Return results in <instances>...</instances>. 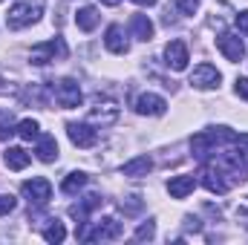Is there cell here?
I'll return each mask as SVG.
<instances>
[{
  "label": "cell",
  "mask_w": 248,
  "mask_h": 245,
  "mask_svg": "<svg viewBox=\"0 0 248 245\" xmlns=\"http://www.w3.org/2000/svg\"><path fill=\"white\" fill-rule=\"evenodd\" d=\"M44 6H46V0H17V3L9 9V15H6V26L15 29V32L32 26V23L44 15Z\"/></svg>",
  "instance_id": "6da1fadb"
},
{
  "label": "cell",
  "mask_w": 248,
  "mask_h": 245,
  "mask_svg": "<svg viewBox=\"0 0 248 245\" xmlns=\"http://www.w3.org/2000/svg\"><path fill=\"white\" fill-rule=\"evenodd\" d=\"M75 237H78L81 243H93V240H116V237H122V222H119V219L81 222V228L75 231Z\"/></svg>",
  "instance_id": "7a4b0ae2"
},
{
  "label": "cell",
  "mask_w": 248,
  "mask_h": 245,
  "mask_svg": "<svg viewBox=\"0 0 248 245\" xmlns=\"http://www.w3.org/2000/svg\"><path fill=\"white\" fill-rule=\"evenodd\" d=\"M66 44H63V38H55V41H44V44H38V46H32V52H29V61L35 63V66H46L49 61H63L66 58Z\"/></svg>",
  "instance_id": "3957f363"
},
{
  "label": "cell",
  "mask_w": 248,
  "mask_h": 245,
  "mask_svg": "<svg viewBox=\"0 0 248 245\" xmlns=\"http://www.w3.org/2000/svg\"><path fill=\"white\" fill-rule=\"evenodd\" d=\"M52 95H55L58 107H63V110L81 107V101H84V92H81L78 81H72V78H63V81H58V84L52 87Z\"/></svg>",
  "instance_id": "277c9868"
},
{
  "label": "cell",
  "mask_w": 248,
  "mask_h": 245,
  "mask_svg": "<svg viewBox=\"0 0 248 245\" xmlns=\"http://www.w3.org/2000/svg\"><path fill=\"white\" fill-rule=\"evenodd\" d=\"M20 190H23V196L29 199V205H35V208H44V205L52 199V184H49V179H44V176L26 179V182L20 184Z\"/></svg>",
  "instance_id": "5b68a950"
},
{
  "label": "cell",
  "mask_w": 248,
  "mask_h": 245,
  "mask_svg": "<svg viewBox=\"0 0 248 245\" xmlns=\"http://www.w3.org/2000/svg\"><path fill=\"white\" fill-rule=\"evenodd\" d=\"M219 81H222V75L214 63H199L190 72V87H196V90H217Z\"/></svg>",
  "instance_id": "8992f818"
},
{
  "label": "cell",
  "mask_w": 248,
  "mask_h": 245,
  "mask_svg": "<svg viewBox=\"0 0 248 245\" xmlns=\"http://www.w3.org/2000/svg\"><path fill=\"white\" fill-rule=\"evenodd\" d=\"M217 49H219L231 63H240L246 58V44H243V38L234 35V32H222V35L217 38Z\"/></svg>",
  "instance_id": "52a82bcc"
},
{
  "label": "cell",
  "mask_w": 248,
  "mask_h": 245,
  "mask_svg": "<svg viewBox=\"0 0 248 245\" xmlns=\"http://www.w3.org/2000/svg\"><path fill=\"white\" fill-rule=\"evenodd\" d=\"M66 136H69V141L75 147H84V150L98 141V133L93 130V124H84V122H69L66 124Z\"/></svg>",
  "instance_id": "ba28073f"
},
{
  "label": "cell",
  "mask_w": 248,
  "mask_h": 245,
  "mask_svg": "<svg viewBox=\"0 0 248 245\" xmlns=\"http://www.w3.org/2000/svg\"><path fill=\"white\" fill-rule=\"evenodd\" d=\"M187 61H190V52H187L185 41H170L165 46V63L173 69V72H185Z\"/></svg>",
  "instance_id": "9c48e42d"
},
{
  "label": "cell",
  "mask_w": 248,
  "mask_h": 245,
  "mask_svg": "<svg viewBox=\"0 0 248 245\" xmlns=\"http://www.w3.org/2000/svg\"><path fill=\"white\" fill-rule=\"evenodd\" d=\"M165 110H168V101L156 92H141L136 98V113L139 116H153L156 119V116H165Z\"/></svg>",
  "instance_id": "30bf717a"
},
{
  "label": "cell",
  "mask_w": 248,
  "mask_h": 245,
  "mask_svg": "<svg viewBox=\"0 0 248 245\" xmlns=\"http://www.w3.org/2000/svg\"><path fill=\"white\" fill-rule=\"evenodd\" d=\"M116 116H119V107H116V101H101V98H95V107L90 110V122L93 124H101V127H107V124L116 122Z\"/></svg>",
  "instance_id": "8fae6325"
},
{
  "label": "cell",
  "mask_w": 248,
  "mask_h": 245,
  "mask_svg": "<svg viewBox=\"0 0 248 245\" xmlns=\"http://www.w3.org/2000/svg\"><path fill=\"white\" fill-rule=\"evenodd\" d=\"M104 46H107L113 55H124V52L130 49V44H127V38H124V29L119 23L107 26V32H104Z\"/></svg>",
  "instance_id": "7c38bea8"
},
{
  "label": "cell",
  "mask_w": 248,
  "mask_h": 245,
  "mask_svg": "<svg viewBox=\"0 0 248 245\" xmlns=\"http://www.w3.org/2000/svg\"><path fill=\"white\" fill-rule=\"evenodd\" d=\"M35 141H38V144H35V153H38V159H41V162H46V165H52V162L58 159V141H55V136H49V133H41Z\"/></svg>",
  "instance_id": "4fadbf2b"
},
{
  "label": "cell",
  "mask_w": 248,
  "mask_h": 245,
  "mask_svg": "<svg viewBox=\"0 0 248 245\" xmlns=\"http://www.w3.org/2000/svg\"><path fill=\"white\" fill-rule=\"evenodd\" d=\"M193 187H196V176L182 173V176H173V179L168 182V193H170L173 199H185L187 193H193Z\"/></svg>",
  "instance_id": "5bb4252c"
},
{
  "label": "cell",
  "mask_w": 248,
  "mask_h": 245,
  "mask_svg": "<svg viewBox=\"0 0 248 245\" xmlns=\"http://www.w3.org/2000/svg\"><path fill=\"white\" fill-rule=\"evenodd\" d=\"M202 184H205L211 193H225V190H228V179H225L222 170H217L214 165H208V168L202 170Z\"/></svg>",
  "instance_id": "9a60e30c"
},
{
  "label": "cell",
  "mask_w": 248,
  "mask_h": 245,
  "mask_svg": "<svg viewBox=\"0 0 248 245\" xmlns=\"http://www.w3.org/2000/svg\"><path fill=\"white\" fill-rule=\"evenodd\" d=\"M153 20L147 17V15H133L130 17V35L133 38H139V41H150L153 38Z\"/></svg>",
  "instance_id": "2e32d148"
},
{
  "label": "cell",
  "mask_w": 248,
  "mask_h": 245,
  "mask_svg": "<svg viewBox=\"0 0 248 245\" xmlns=\"http://www.w3.org/2000/svg\"><path fill=\"white\" fill-rule=\"evenodd\" d=\"M150 170H153V162H150V156H136V159L124 162V168H122V173H124V176H130V179L147 176Z\"/></svg>",
  "instance_id": "e0dca14e"
},
{
  "label": "cell",
  "mask_w": 248,
  "mask_h": 245,
  "mask_svg": "<svg viewBox=\"0 0 248 245\" xmlns=\"http://www.w3.org/2000/svg\"><path fill=\"white\" fill-rule=\"evenodd\" d=\"M29 162H32V156H29L23 147H9V150L3 153V165H6L9 170H23Z\"/></svg>",
  "instance_id": "ac0fdd59"
},
{
  "label": "cell",
  "mask_w": 248,
  "mask_h": 245,
  "mask_svg": "<svg viewBox=\"0 0 248 245\" xmlns=\"http://www.w3.org/2000/svg\"><path fill=\"white\" fill-rule=\"evenodd\" d=\"M98 20H101V15H98L93 6H84V9H78V15H75V23H78L81 32H93V29L98 26Z\"/></svg>",
  "instance_id": "d6986e66"
},
{
  "label": "cell",
  "mask_w": 248,
  "mask_h": 245,
  "mask_svg": "<svg viewBox=\"0 0 248 245\" xmlns=\"http://www.w3.org/2000/svg\"><path fill=\"white\" fill-rule=\"evenodd\" d=\"M87 184V173H81V170H72V173H66L61 182V190L66 196H72V193H78L81 187Z\"/></svg>",
  "instance_id": "ffe728a7"
},
{
  "label": "cell",
  "mask_w": 248,
  "mask_h": 245,
  "mask_svg": "<svg viewBox=\"0 0 248 245\" xmlns=\"http://www.w3.org/2000/svg\"><path fill=\"white\" fill-rule=\"evenodd\" d=\"M15 133H17V124H15V116H12L9 110H0V141L12 138Z\"/></svg>",
  "instance_id": "44dd1931"
},
{
  "label": "cell",
  "mask_w": 248,
  "mask_h": 245,
  "mask_svg": "<svg viewBox=\"0 0 248 245\" xmlns=\"http://www.w3.org/2000/svg\"><path fill=\"white\" fill-rule=\"evenodd\" d=\"M17 136H20L23 141H32V138L41 136V124L35 122V119H23V122L17 124Z\"/></svg>",
  "instance_id": "7402d4cb"
},
{
  "label": "cell",
  "mask_w": 248,
  "mask_h": 245,
  "mask_svg": "<svg viewBox=\"0 0 248 245\" xmlns=\"http://www.w3.org/2000/svg\"><path fill=\"white\" fill-rule=\"evenodd\" d=\"M44 240L46 243H63L66 240V228H63L58 219H49V225L44 228Z\"/></svg>",
  "instance_id": "603a6c76"
},
{
  "label": "cell",
  "mask_w": 248,
  "mask_h": 245,
  "mask_svg": "<svg viewBox=\"0 0 248 245\" xmlns=\"http://www.w3.org/2000/svg\"><path fill=\"white\" fill-rule=\"evenodd\" d=\"M153 237H156V222H150V219H147V222H141V225L136 228V240H139V243L153 240Z\"/></svg>",
  "instance_id": "cb8c5ba5"
},
{
  "label": "cell",
  "mask_w": 248,
  "mask_h": 245,
  "mask_svg": "<svg viewBox=\"0 0 248 245\" xmlns=\"http://www.w3.org/2000/svg\"><path fill=\"white\" fill-rule=\"evenodd\" d=\"M15 196H9V193H0V216H6V214H12L15 211Z\"/></svg>",
  "instance_id": "d4e9b609"
},
{
  "label": "cell",
  "mask_w": 248,
  "mask_h": 245,
  "mask_svg": "<svg viewBox=\"0 0 248 245\" xmlns=\"http://www.w3.org/2000/svg\"><path fill=\"white\" fill-rule=\"evenodd\" d=\"M176 9H179L182 15H193V12L199 9V0H176Z\"/></svg>",
  "instance_id": "484cf974"
},
{
  "label": "cell",
  "mask_w": 248,
  "mask_h": 245,
  "mask_svg": "<svg viewBox=\"0 0 248 245\" xmlns=\"http://www.w3.org/2000/svg\"><path fill=\"white\" fill-rule=\"evenodd\" d=\"M234 92L248 101V78H237V81H234Z\"/></svg>",
  "instance_id": "4316f807"
},
{
  "label": "cell",
  "mask_w": 248,
  "mask_h": 245,
  "mask_svg": "<svg viewBox=\"0 0 248 245\" xmlns=\"http://www.w3.org/2000/svg\"><path fill=\"white\" fill-rule=\"evenodd\" d=\"M237 29L248 35V12H240V15H237Z\"/></svg>",
  "instance_id": "83f0119b"
},
{
  "label": "cell",
  "mask_w": 248,
  "mask_h": 245,
  "mask_svg": "<svg viewBox=\"0 0 248 245\" xmlns=\"http://www.w3.org/2000/svg\"><path fill=\"white\" fill-rule=\"evenodd\" d=\"M133 3H139V6H156V0H133Z\"/></svg>",
  "instance_id": "f1b7e54d"
},
{
  "label": "cell",
  "mask_w": 248,
  "mask_h": 245,
  "mask_svg": "<svg viewBox=\"0 0 248 245\" xmlns=\"http://www.w3.org/2000/svg\"><path fill=\"white\" fill-rule=\"evenodd\" d=\"M101 3H104V6H119L122 0H101Z\"/></svg>",
  "instance_id": "f546056e"
}]
</instances>
